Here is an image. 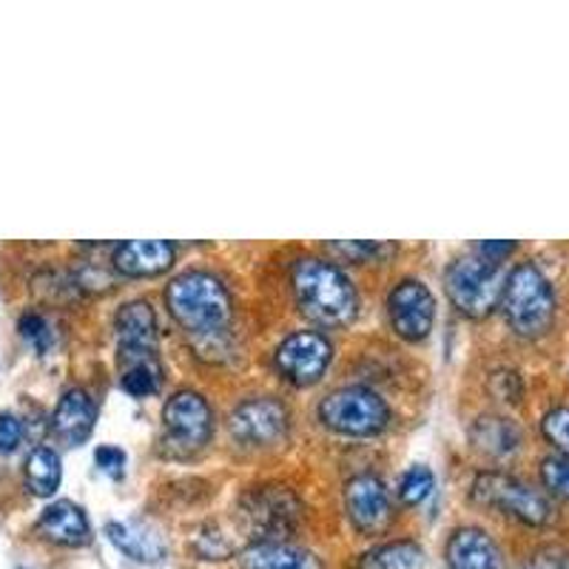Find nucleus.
<instances>
[{
    "mask_svg": "<svg viewBox=\"0 0 569 569\" xmlns=\"http://www.w3.org/2000/svg\"><path fill=\"white\" fill-rule=\"evenodd\" d=\"M328 248L333 253H342V257H348L350 262H368V259H373L376 253L382 251V246H379V242H330Z\"/></svg>",
    "mask_w": 569,
    "mask_h": 569,
    "instance_id": "c756f323",
    "label": "nucleus"
},
{
    "mask_svg": "<svg viewBox=\"0 0 569 569\" xmlns=\"http://www.w3.org/2000/svg\"><path fill=\"white\" fill-rule=\"evenodd\" d=\"M23 439V425L14 413H0V453H14Z\"/></svg>",
    "mask_w": 569,
    "mask_h": 569,
    "instance_id": "c85d7f7f",
    "label": "nucleus"
},
{
    "mask_svg": "<svg viewBox=\"0 0 569 569\" xmlns=\"http://www.w3.org/2000/svg\"><path fill=\"white\" fill-rule=\"evenodd\" d=\"M160 388V365H134V368H126L123 373V390L126 393L137 396V399H146L154 390Z\"/></svg>",
    "mask_w": 569,
    "mask_h": 569,
    "instance_id": "b1692460",
    "label": "nucleus"
},
{
    "mask_svg": "<svg viewBox=\"0 0 569 569\" xmlns=\"http://www.w3.org/2000/svg\"><path fill=\"white\" fill-rule=\"evenodd\" d=\"M505 271L498 262L472 253V257L456 259L453 266L447 268V297L467 317H487L496 308V302L505 293Z\"/></svg>",
    "mask_w": 569,
    "mask_h": 569,
    "instance_id": "20e7f679",
    "label": "nucleus"
},
{
    "mask_svg": "<svg viewBox=\"0 0 569 569\" xmlns=\"http://www.w3.org/2000/svg\"><path fill=\"white\" fill-rule=\"evenodd\" d=\"M319 421L342 436H376L390 421V408L370 388H339L319 405Z\"/></svg>",
    "mask_w": 569,
    "mask_h": 569,
    "instance_id": "39448f33",
    "label": "nucleus"
},
{
    "mask_svg": "<svg viewBox=\"0 0 569 569\" xmlns=\"http://www.w3.org/2000/svg\"><path fill=\"white\" fill-rule=\"evenodd\" d=\"M38 530L63 547H83L91 538L89 518L74 501H54L46 507L38 518Z\"/></svg>",
    "mask_w": 569,
    "mask_h": 569,
    "instance_id": "f3484780",
    "label": "nucleus"
},
{
    "mask_svg": "<svg viewBox=\"0 0 569 569\" xmlns=\"http://www.w3.org/2000/svg\"><path fill=\"white\" fill-rule=\"evenodd\" d=\"M501 308H505L507 322L518 337H541L556 319V293H552L550 279L530 262L518 266L505 282Z\"/></svg>",
    "mask_w": 569,
    "mask_h": 569,
    "instance_id": "7ed1b4c3",
    "label": "nucleus"
},
{
    "mask_svg": "<svg viewBox=\"0 0 569 569\" xmlns=\"http://www.w3.org/2000/svg\"><path fill=\"white\" fill-rule=\"evenodd\" d=\"M543 436L569 456V408H556L552 413L543 416Z\"/></svg>",
    "mask_w": 569,
    "mask_h": 569,
    "instance_id": "a878e982",
    "label": "nucleus"
},
{
    "mask_svg": "<svg viewBox=\"0 0 569 569\" xmlns=\"http://www.w3.org/2000/svg\"><path fill=\"white\" fill-rule=\"evenodd\" d=\"M242 569H325L313 552L284 541H257L240 558Z\"/></svg>",
    "mask_w": 569,
    "mask_h": 569,
    "instance_id": "6ab92c4d",
    "label": "nucleus"
},
{
    "mask_svg": "<svg viewBox=\"0 0 569 569\" xmlns=\"http://www.w3.org/2000/svg\"><path fill=\"white\" fill-rule=\"evenodd\" d=\"M472 445L479 447L481 453L487 456H507L512 453L521 441L516 425L507 419H498V416H481L470 430Z\"/></svg>",
    "mask_w": 569,
    "mask_h": 569,
    "instance_id": "aec40b11",
    "label": "nucleus"
},
{
    "mask_svg": "<svg viewBox=\"0 0 569 569\" xmlns=\"http://www.w3.org/2000/svg\"><path fill=\"white\" fill-rule=\"evenodd\" d=\"M231 433L233 439L251 447L277 445L288 433V410L268 396L246 399L231 413Z\"/></svg>",
    "mask_w": 569,
    "mask_h": 569,
    "instance_id": "f8f14e48",
    "label": "nucleus"
},
{
    "mask_svg": "<svg viewBox=\"0 0 569 569\" xmlns=\"http://www.w3.org/2000/svg\"><path fill=\"white\" fill-rule=\"evenodd\" d=\"M291 288L299 311L325 328H342V325L353 322L356 311H359V299H356L350 279L325 259H299L291 271Z\"/></svg>",
    "mask_w": 569,
    "mask_h": 569,
    "instance_id": "f257e3e1",
    "label": "nucleus"
},
{
    "mask_svg": "<svg viewBox=\"0 0 569 569\" xmlns=\"http://www.w3.org/2000/svg\"><path fill=\"white\" fill-rule=\"evenodd\" d=\"M171 317L191 333H217L231 319V297L226 284L206 271H188L166 288Z\"/></svg>",
    "mask_w": 569,
    "mask_h": 569,
    "instance_id": "f03ea898",
    "label": "nucleus"
},
{
    "mask_svg": "<svg viewBox=\"0 0 569 569\" xmlns=\"http://www.w3.org/2000/svg\"><path fill=\"white\" fill-rule=\"evenodd\" d=\"M512 251H516V242H507V240H487L479 246L481 257L492 259V262H501V259L510 257Z\"/></svg>",
    "mask_w": 569,
    "mask_h": 569,
    "instance_id": "7c9ffc66",
    "label": "nucleus"
},
{
    "mask_svg": "<svg viewBox=\"0 0 569 569\" xmlns=\"http://www.w3.org/2000/svg\"><path fill=\"white\" fill-rule=\"evenodd\" d=\"M433 492V472L427 470L425 465H416L410 467L399 481V498L405 505H421L427 496Z\"/></svg>",
    "mask_w": 569,
    "mask_h": 569,
    "instance_id": "5701e85b",
    "label": "nucleus"
},
{
    "mask_svg": "<svg viewBox=\"0 0 569 569\" xmlns=\"http://www.w3.org/2000/svg\"><path fill=\"white\" fill-rule=\"evenodd\" d=\"M60 479H63V465H60L58 450L52 447H34L27 459V485L34 496H54L60 487Z\"/></svg>",
    "mask_w": 569,
    "mask_h": 569,
    "instance_id": "412c9836",
    "label": "nucleus"
},
{
    "mask_svg": "<svg viewBox=\"0 0 569 569\" xmlns=\"http://www.w3.org/2000/svg\"><path fill=\"white\" fill-rule=\"evenodd\" d=\"M20 337L29 339V342L38 348V353H46L49 342H52V330H49V322H46L40 313H23L18 322Z\"/></svg>",
    "mask_w": 569,
    "mask_h": 569,
    "instance_id": "bb28decb",
    "label": "nucleus"
},
{
    "mask_svg": "<svg viewBox=\"0 0 569 569\" xmlns=\"http://www.w3.org/2000/svg\"><path fill=\"white\" fill-rule=\"evenodd\" d=\"M345 505L353 527L365 536H376L390 525V496L382 481L362 472L353 476L345 487Z\"/></svg>",
    "mask_w": 569,
    "mask_h": 569,
    "instance_id": "ddd939ff",
    "label": "nucleus"
},
{
    "mask_svg": "<svg viewBox=\"0 0 569 569\" xmlns=\"http://www.w3.org/2000/svg\"><path fill=\"white\" fill-rule=\"evenodd\" d=\"M302 507L282 487H262L242 498V518L248 530L262 536V541H282L299 525Z\"/></svg>",
    "mask_w": 569,
    "mask_h": 569,
    "instance_id": "0eeeda50",
    "label": "nucleus"
},
{
    "mask_svg": "<svg viewBox=\"0 0 569 569\" xmlns=\"http://www.w3.org/2000/svg\"><path fill=\"white\" fill-rule=\"evenodd\" d=\"M94 465H98L106 476H111V479H120L126 467V453L114 445H100L98 450H94Z\"/></svg>",
    "mask_w": 569,
    "mask_h": 569,
    "instance_id": "cd10ccee",
    "label": "nucleus"
},
{
    "mask_svg": "<svg viewBox=\"0 0 569 569\" xmlns=\"http://www.w3.org/2000/svg\"><path fill=\"white\" fill-rule=\"evenodd\" d=\"M162 425L169 433L171 445L182 450H200L213 430V416L208 401L194 390H180L171 396L162 408Z\"/></svg>",
    "mask_w": 569,
    "mask_h": 569,
    "instance_id": "9b49d317",
    "label": "nucleus"
},
{
    "mask_svg": "<svg viewBox=\"0 0 569 569\" xmlns=\"http://www.w3.org/2000/svg\"><path fill=\"white\" fill-rule=\"evenodd\" d=\"M388 313L393 330L405 342H421L430 337L436 319L433 293L427 291V284L419 279H405L390 291Z\"/></svg>",
    "mask_w": 569,
    "mask_h": 569,
    "instance_id": "9d476101",
    "label": "nucleus"
},
{
    "mask_svg": "<svg viewBox=\"0 0 569 569\" xmlns=\"http://www.w3.org/2000/svg\"><path fill=\"white\" fill-rule=\"evenodd\" d=\"M98 425V405L83 388H69L60 396L58 408L52 416V430L63 445L80 447L89 441Z\"/></svg>",
    "mask_w": 569,
    "mask_h": 569,
    "instance_id": "4468645a",
    "label": "nucleus"
},
{
    "mask_svg": "<svg viewBox=\"0 0 569 569\" xmlns=\"http://www.w3.org/2000/svg\"><path fill=\"white\" fill-rule=\"evenodd\" d=\"M106 532H109L117 550L129 556L131 561L157 563L166 558V543H162L160 532L151 525H142V521H111Z\"/></svg>",
    "mask_w": 569,
    "mask_h": 569,
    "instance_id": "a211bd4d",
    "label": "nucleus"
},
{
    "mask_svg": "<svg viewBox=\"0 0 569 569\" xmlns=\"http://www.w3.org/2000/svg\"><path fill=\"white\" fill-rule=\"evenodd\" d=\"M472 496L481 505L496 507L505 516L518 518V521H525L530 527H541L552 518L550 498L527 485V481L512 479L505 472H481L476 485H472Z\"/></svg>",
    "mask_w": 569,
    "mask_h": 569,
    "instance_id": "423d86ee",
    "label": "nucleus"
},
{
    "mask_svg": "<svg viewBox=\"0 0 569 569\" xmlns=\"http://www.w3.org/2000/svg\"><path fill=\"white\" fill-rule=\"evenodd\" d=\"M425 550L416 541H393L365 552L359 569H421Z\"/></svg>",
    "mask_w": 569,
    "mask_h": 569,
    "instance_id": "4be33fe9",
    "label": "nucleus"
},
{
    "mask_svg": "<svg viewBox=\"0 0 569 569\" xmlns=\"http://www.w3.org/2000/svg\"><path fill=\"white\" fill-rule=\"evenodd\" d=\"M541 479L547 485V490H552L561 498H569V456L558 453L550 456V459H543Z\"/></svg>",
    "mask_w": 569,
    "mask_h": 569,
    "instance_id": "393cba45",
    "label": "nucleus"
},
{
    "mask_svg": "<svg viewBox=\"0 0 569 569\" xmlns=\"http://www.w3.org/2000/svg\"><path fill=\"white\" fill-rule=\"evenodd\" d=\"M114 268L126 277H157L174 266V246L166 240L120 242L111 257Z\"/></svg>",
    "mask_w": 569,
    "mask_h": 569,
    "instance_id": "dca6fc26",
    "label": "nucleus"
},
{
    "mask_svg": "<svg viewBox=\"0 0 569 569\" xmlns=\"http://www.w3.org/2000/svg\"><path fill=\"white\" fill-rule=\"evenodd\" d=\"M330 359H333V348L322 333H313V330L291 333L277 350L279 373L299 388L317 385L328 370Z\"/></svg>",
    "mask_w": 569,
    "mask_h": 569,
    "instance_id": "6e6552de",
    "label": "nucleus"
},
{
    "mask_svg": "<svg viewBox=\"0 0 569 569\" xmlns=\"http://www.w3.org/2000/svg\"><path fill=\"white\" fill-rule=\"evenodd\" d=\"M450 569H507L498 543L479 527H461L447 541Z\"/></svg>",
    "mask_w": 569,
    "mask_h": 569,
    "instance_id": "2eb2a0df",
    "label": "nucleus"
},
{
    "mask_svg": "<svg viewBox=\"0 0 569 569\" xmlns=\"http://www.w3.org/2000/svg\"><path fill=\"white\" fill-rule=\"evenodd\" d=\"M117 353L126 368L157 362V317L149 302L134 299L120 308L114 319Z\"/></svg>",
    "mask_w": 569,
    "mask_h": 569,
    "instance_id": "1a4fd4ad",
    "label": "nucleus"
}]
</instances>
